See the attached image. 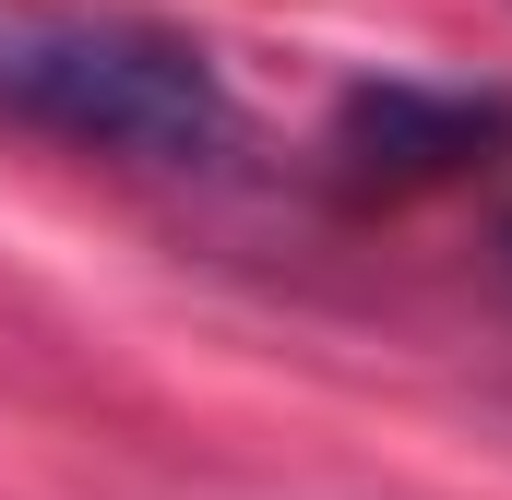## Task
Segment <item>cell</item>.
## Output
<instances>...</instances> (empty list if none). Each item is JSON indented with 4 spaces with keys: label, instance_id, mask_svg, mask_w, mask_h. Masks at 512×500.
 Instances as JSON below:
<instances>
[{
    "label": "cell",
    "instance_id": "cell-1",
    "mask_svg": "<svg viewBox=\"0 0 512 500\" xmlns=\"http://www.w3.org/2000/svg\"><path fill=\"white\" fill-rule=\"evenodd\" d=\"M0 120L155 179H215L251 155V108L215 48L96 0H0Z\"/></svg>",
    "mask_w": 512,
    "mask_h": 500
},
{
    "label": "cell",
    "instance_id": "cell-2",
    "mask_svg": "<svg viewBox=\"0 0 512 500\" xmlns=\"http://www.w3.org/2000/svg\"><path fill=\"white\" fill-rule=\"evenodd\" d=\"M477 131H501V108H465V96L382 84V96H358V108H346V155L405 179V167H465V155H477Z\"/></svg>",
    "mask_w": 512,
    "mask_h": 500
}]
</instances>
